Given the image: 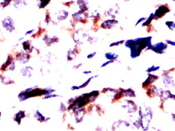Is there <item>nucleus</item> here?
I'll return each mask as SVG.
<instances>
[{
    "mask_svg": "<svg viewBox=\"0 0 175 131\" xmlns=\"http://www.w3.org/2000/svg\"><path fill=\"white\" fill-rule=\"evenodd\" d=\"M15 69V63L13 61V58L12 57L8 58L7 61H6L5 64L2 66L1 67V70L3 71H7V70H14Z\"/></svg>",
    "mask_w": 175,
    "mask_h": 131,
    "instance_id": "f257e3e1",
    "label": "nucleus"
},
{
    "mask_svg": "<svg viewBox=\"0 0 175 131\" xmlns=\"http://www.w3.org/2000/svg\"><path fill=\"white\" fill-rule=\"evenodd\" d=\"M2 24L4 27L9 32L12 31L15 29L14 22L10 17H7L2 22Z\"/></svg>",
    "mask_w": 175,
    "mask_h": 131,
    "instance_id": "f03ea898",
    "label": "nucleus"
},
{
    "mask_svg": "<svg viewBox=\"0 0 175 131\" xmlns=\"http://www.w3.org/2000/svg\"><path fill=\"white\" fill-rule=\"evenodd\" d=\"M29 55L25 53H19L16 55V58L18 61L22 64H25L27 63L29 60Z\"/></svg>",
    "mask_w": 175,
    "mask_h": 131,
    "instance_id": "7ed1b4c3",
    "label": "nucleus"
},
{
    "mask_svg": "<svg viewBox=\"0 0 175 131\" xmlns=\"http://www.w3.org/2000/svg\"><path fill=\"white\" fill-rule=\"evenodd\" d=\"M77 3L82 10L84 11L88 10V2L87 0H77Z\"/></svg>",
    "mask_w": 175,
    "mask_h": 131,
    "instance_id": "20e7f679",
    "label": "nucleus"
},
{
    "mask_svg": "<svg viewBox=\"0 0 175 131\" xmlns=\"http://www.w3.org/2000/svg\"><path fill=\"white\" fill-rule=\"evenodd\" d=\"M25 112L22 111H19V112L16 114V118L14 119V121L18 123V124H21V121L22 118H24Z\"/></svg>",
    "mask_w": 175,
    "mask_h": 131,
    "instance_id": "39448f33",
    "label": "nucleus"
},
{
    "mask_svg": "<svg viewBox=\"0 0 175 131\" xmlns=\"http://www.w3.org/2000/svg\"><path fill=\"white\" fill-rule=\"evenodd\" d=\"M39 6L40 8H44L50 3L51 0H38Z\"/></svg>",
    "mask_w": 175,
    "mask_h": 131,
    "instance_id": "423d86ee",
    "label": "nucleus"
},
{
    "mask_svg": "<svg viewBox=\"0 0 175 131\" xmlns=\"http://www.w3.org/2000/svg\"><path fill=\"white\" fill-rule=\"evenodd\" d=\"M23 46L25 50L27 52H30L29 50H30V45L28 40L23 42Z\"/></svg>",
    "mask_w": 175,
    "mask_h": 131,
    "instance_id": "0eeeda50",
    "label": "nucleus"
},
{
    "mask_svg": "<svg viewBox=\"0 0 175 131\" xmlns=\"http://www.w3.org/2000/svg\"><path fill=\"white\" fill-rule=\"evenodd\" d=\"M2 82L5 84H11L12 81L9 77H3L2 79Z\"/></svg>",
    "mask_w": 175,
    "mask_h": 131,
    "instance_id": "6e6552de",
    "label": "nucleus"
},
{
    "mask_svg": "<svg viewBox=\"0 0 175 131\" xmlns=\"http://www.w3.org/2000/svg\"><path fill=\"white\" fill-rule=\"evenodd\" d=\"M33 31V30H30V31H28L26 33V34H29L30 33H32Z\"/></svg>",
    "mask_w": 175,
    "mask_h": 131,
    "instance_id": "1a4fd4ad",
    "label": "nucleus"
},
{
    "mask_svg": "<svg viewBox=\"0 0 175 131\" xmlns=\"http://www.w3.org/2000/svg\"><path fill=\"white\" fill-rule=\"evenodd\" d=\"M23 39H24V37H22V38H20V39L19 40V41H21V40H22Z\"/></svg>",
    "mask_w": 175,
    "mask_h": 131,
    "instance_id": "9d476101",
    "label": "nucleus"
},
{
    "mask_svg": "<svg viewBox=\"0 0 175 131\" xmlns=\"http://www.w3.org/2000/svg\"><path fill=\"white\" fill-rule=\"evenodd\" d=\"M1 113L0 112V116H1Z\"/></svg>",
    "mask_w": 175,
    "mask_h": 131,
    "instance_id": "9b49d317",
    "label": "nucleus"
},
{
    "mask_svg": "<svg viewBox=\"0 0 175 131\" xmlns=\"http://www.w3.org/2000/svg\"><path fill=\"white\" fill-rule=\"evenodd\" d=\"M128 1H129V0H128Z\"/></svg>",
    "mask_w": 175,
    "mask_h": 131,
    "instance_id": "f8f14e48",
    "label": "nucleus"
}]
</instances>
